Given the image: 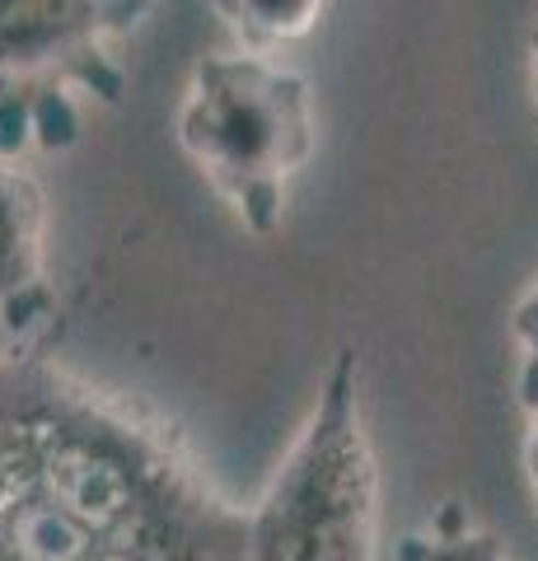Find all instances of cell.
<instances>
[{
	"mask_svg": "<svg viewBox=\"0 0 538 561\" xmlns=\"http://www.w3.org/2000/svg\"><path fill=\"white\" fill-rule=\"evenodd\" d=\"M0 561H249V505L164 421L0 332Z\"/></svg>",
	"mask_w": 538,
	"mask_h": 561,
	"instance_id": "obj_1",
	"label": "cell"
},
{
	"mask_svg": "<svg viewBox=\"0 0 538 561\" xmlns=\"http://www.w3.org/2000/svg\"><path fill=\"white\" fill-rule=\"evenodd\" d=\"M183 154L249 234L267 239L286 216L290 183L314 154V90L272 51H206L173 117Z\"/></svg>",
	"mask_w": 538,
	"mask_h": 561,
	"instance_id": "obj_2",
	"label": "cell"
},
{
	"mask_svg": "<svg viewBox=\"0 0 538 561\" xmlns=\"http://www.w3.org/2000/svg\"><path fill=\"white\" fill-rule=\"evenodd\" d=\"M249 561H379V463L356 351H337L295 445L249 505Z\"/></svg>",
	"mask_w": 538,
	"mask_h": 561,
	"instance_id": "obj_3",
	"label": "cell"
},
{
	"mask_svg": "<svg viewBox=\"0 0 538 561\" xmlns=\"http://www.w3.org/2000/svg\"><path fill=\"white\" fill-rule=\"evenodd\" d=\"M150 0H0V94L90 90L123 99L108 47L146 20Z\"/></svg>",
	"mask_w": 538,
	"mask_h": 561,
	"instance_id": "obj_4",
	"label": "cell"
},
{
	"mask_svg": "<svg viewBox=\"0 0 538 561\" xmlns=\"http://www.w3.org/2000/svg\"><path fill=\"white\" fill-rule=\"evenodd\" d=\"M57 300L47 290V197L33 173L0 160V332L38 346Z\"/></svg>",
	"mask_w": 538,
	"mask_h": 561,
	"instance_id": "obj_5",
	"label": "cell"
},
{
	"mask_svg": "<svg viewBox=\"0 0 538 561\" xmlns=\"http://www.w3.org/2000/svg\"><path fill=\"white\" fill-rule=\"evenodd\" d=\"M211 5L244 38V47L272 51L282 43H300L305 33H314L328 0H211Z\"/></svg>",
	"mask_w": 538,
	"mask_h": 561,
	"instance_id": "obj_6",
	"label": "cell"
},
{
	"mask_svg": "<svg viewBox=\"0 0 538 561\" xmlns=\"http://www.w3.org/2000/svg\"><path fill=\"white\" fill-rule=\"evenodd\" d=\"M398 561H511L506 548L488 529H468L455 511H445V524L426 534H408L398 542Z\"/></svg>",
	"mask_w": 538,
	"mask_h": 561,
	"instance_id": "obj_7",
	"label": "cell"
},
{
	"mask_svg": "<svg viewBox=\"0 0 538 561\" xmlns=\"http://www.w3.org/2000/svg\"><path fill=\"white\" fill-rule=\"evenodd\" d=\"M511 337L519 346V402H538V276L511 309Z\"/></svg>",
	"mask_w": 538,
	"mask_h": 561,
	"instance_id": "obj_8",
	"label": "cell"
},
{
	"mask_svg": "<svg viewBox=\"0 0 538 561\" xmlns=\"http://www.w3.org/2000/svg\"><path fill=\"white\" fill-rule=\"evenodd\" d=\"M529 435H525V472L534 486V505H538V402H529Z\"/></svg>",
	"mask_w": 538,
	"mask_h": 561,
	"instance_id": "obj_9",
	"label": "cell"
},
{
	"mask_svg": "<svg viewBox=\"0 0 538 561\" xmlns=\"http://www.w3.org/2000/svg\"><path fill=\"white\" fill-rule=\"evenodd\" d=\"M529 103H534V122H538V20L529 28Z\"/></svg>",
	"mask_w": 538,
	"mask_h": 561,
	"instance_id": "obj_10",
	"label": "cell"
}]
</instances>
